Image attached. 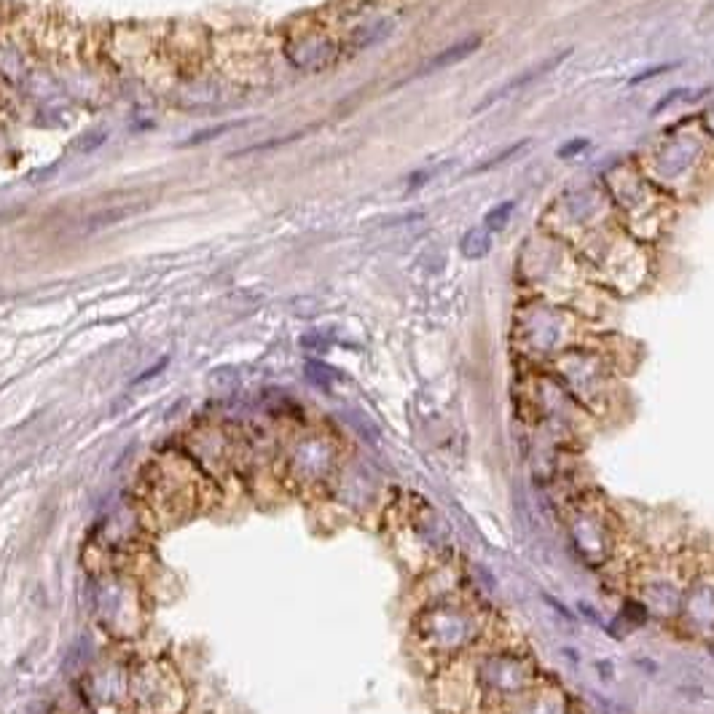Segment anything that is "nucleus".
Instances as JSON below:
<instances>
[{
	"label": "nucleus",
	"instance_id": "nucleus-7",
	"mask_svg": "<svg viewBox=\"0 0 714 714\" xmlns=\"http://www.w3.org/2000/svg\"><path fill=\"white\" fill-rule=\"evenodd\" d=\"M432 707L438 714H473L478 709L471 656L432 674Z\"/></svg>",
	"mask_w": 714,
	"mask_h": 714
},
{
	"label": "nucleus",
	"instance_id": "nucleus-8",
	"mask_svg": "<svg viewBox=\"0 0 714 714\" xmlns=\"http://www.w3.org/2000/svg\"><path fill=\"white\" fill-rule=\"evenodd\" d=\"M336 468H338V449L326 435L304 438L290 454V473L295 481L309 486L326 483L336 473Z\"/></svg>",
	"mask_w": 714,
	"mask_h": 714
},
{
	"label": "nucleus",
	"instance_id": "nucleus-16",
	"mask_svg": "<svg viewBox=\"0 0 714 714\" xmlns=\"http://www.w3.org/2000/svg\"><path fill=\"white\" fill-rule=\"evenodd\" d=\"M583 148H588V140H583V138H577V140H570V143H564L559 148V156L562 159H570L574 153H580Z\"/></svg>",
	"mask_w": 714,
	"mask_h": 714
},
{
	"label": "nucleus",
	"instance_id": "nucleus-11",
	"mask_svg": "<svg viewBox=\"0 0 714 714\" xmlns=\"http://www.w3.org/2000/svg\"><path fill=\"white\" fill-rule=\"evenodd\" d=\"M478 48H481V38H478V36H471V38H465V41H457V44H451L449 48H443L440 54H435L428 65L422 67V73H432V70H443V67H449V65H457V62L468 59Z\"/></svg>",
	"mask_w": 714,
	"mask_h": 714
},
{
	"label": "nucleus",
	"instance_id": "nucleus-5",
	"mask_svg": "<svg viewBox=\"0 0 714 714\" xmlns=\"http://www.w3.org/2000/svg\"><path fill=\"white\" fill-rule=\"evenodd\" d=\"M145 508L161 522H181L199 511L207 492V476L191 457L167 451L145 473Z\"/></svg>",
	"mask_w": 714,
	"mask_h": 714
},
{
	"label": "nucleus",
	"instance_id": "nucleus-6",
	"mask_svg": "<svg viewBox=\"0 0 714 714\" xmlns=\"http://www.w3.org/2000/svg\"><path fill=\"white\" fill-rule=\"evenodd\" d=\"M674 628L696 642H714V564H698L688 580Z\"/></svg>",
	"mask_w": 714,
	"mask_h": 714
},
{
	"label": "nucleus",
	"instance_id": "nucleus-9",
	"mask_svg": "<svg viewBox=\"0 0 714 714\" xmlns=\"http://www.w3.org/2000/svg\"><path fill=\"white\" fill-rule=\"evenodd\" d=\"M505 714H572V704L559 682L540 677Z\"/></svg>",
	"mask_w": 714,
	"mask_h": 714
},
{
	"label": "nucleus",
	"instance_id": "nucleus-3",
	"mask_svg": "<svg viewBox=\"0 0 714 714\" xmlns=\"http://www.w3.org/2000/svg\"><path fill=\"white\" fill-rule=\"evenodd\" d=\"M698 564H690L688 556L671 554H639L626 567L628 599L653 620L671 623L677 620L688 580Z\"/></svg>",
	"mask_w": 714,
	"mask_h": 714
},
{
	"label": "nucleus",
	"instance_id": "nucleus-2",
	"mask_svg": "<svg viewBox=\"0 0 714 714\" xmlns=\"http://www.w3.org/2000/svg\"><path fill=\"white\" fill-rule=\"evenodd\" d=\"M478 693V714H505L543 677L522 645L500 639L492 628L483 645L471 653Z\"/></svg>",
	"mask_w": 714,
	"mask_h": 714
},
{
	"label": "nucleus",
	"instance_id": "nucleus-15",
	"mask_svg": "<svg viewBox=\"0 0 714 714\" xmlns=\"http://www.w3.org/2000/svg\"><path fill=\"white\" fill-rule=\"evenodd\" d=\"M677 65H661V67H647V70H642L639 76H634L628 84L631 87H636V84H642V81H647V78H656V76H661V73H667V70H674Z\"/></svg>",
	"mask_w": 714,
	"mask_h": 714
},
{
	"label": "nucleus",
	"instance_id": "nucleus-1",
	"mask_svg": "<svg viewBox=\"0 0 714 714\" xmlns=\"http://www.w3.org/2000/svg\"><path fill=\"white\" fill-rule=\"evenodd\" d=\"M492 634V616L460 588L429 596L411 623L414 650L429 674L468 658Z\"/></svg>",
	"mask_w": 714,
	"mask_h": 714
},
{
	"label": "nucleus",
	"instance_id": "nucleus-14",
	"mask_svg": "<svg viewBox=\"0 0 714 714\" xmlns=\"http://www.w3.org/2000/svg\"><path fill=\"white\" fill-rule=\"evenodd\" d=\"M516 207V202H505V204H500V207H494L489 215H486V229H492V232H497V229H505V223H508V218H511V210Z\"/></svg>",
	"mask_w": 714,
	"mask_h": 714
},
{
	"label": "nucleus",
	"instance_id": "nucleus-12",
	"mask_svg": "<svg viewBox=\"0 0 714 714\" xmlns=\"http://www.w3.org/2000/svg\"><path fill=\"white\" fill-rule=\"evenodd\" d=\"M492 250V239H489V234L481 229H473V232H468L465 234V239H462V253L468 255V258H483L486 253Z\"/></svg>",
	"mask_w": 714,
	"mask_h": 714
},
{
	"label": "nucleus",
	"instance_id": "nucleus-13",
	"mask_svg": "<svg viewBox=\"0 0 714 714\" xmlns=\"http://www.w3.org/2000/svg\"><path fill=\"white\" fill-rule=\"evenodd\" d=\"M529 145V140H522V143H513V145H508L505 150H500V153H492L486 161H481V164H476L468 175H478V172H489V170H494L497 164H502V161H508L511 156H516L522 148H526Z\"/></svg>",
	"mask_w": 714,
	"mask_h": 714
},
{
	"label": "nucleus",
	"instance_id": "nucleus-10",
	"mask_svg": "<svg viewBox=\"0 0 714 714\" xmlns=\"http://www.w3.org/2000/svg\"><path fill=\"white\" fill-rule=\"evenodd\" d=\"M572 54V48L567 51H559L556 57H551V59H545V62H537V65H532V67H526L524 73H519V76H513L508 84H502V87H497L494 92H489V95L483 97L481 102L476 105V110L473 113H481V110H489L494 102H500V99H508V97L513 95V92H519V89H524L529 87L532 81H537V78H543V76H548L551 70H556L559 67V62H564L567 57Z\"/></svg>",
	"mask_w": 714,
	"mask_h": 714
},
{
	"label": "nucleus",
	"instance_id": "nucleus-17",
	"mask_svg": "<svg viewBox=\"0 0 714 714\" xmlns=\"http://www.w3.org/2000/svg\"><path fill=\"white\" fill-rule=\"evenodd\" d=\"M105 138H108V135H105L102 129H99V132H92V135H87V140H81V145H84L81 150H95V148H99V145L105 143Z\"/></svg>",
	"mask_w": 714,
	"mask_h": 714
},
{
	"label": "nucleus",
	"instance_id": "nucleus-4",
	"mask_svg": "<svg viewBox=\"0 0 714 714\" xmlns=\"http://www.w3.org/2000/svg\"><path fill=\"white\" fill-rule=\"evenodd\" d=\"M564 529L572 551L591 570H610L620 564L626 548L623 516L607 500L594 494H580L564 505Z\"/></svg>",
	"mask_w": 714,
	"mask_h": 714
}]
</instances>
